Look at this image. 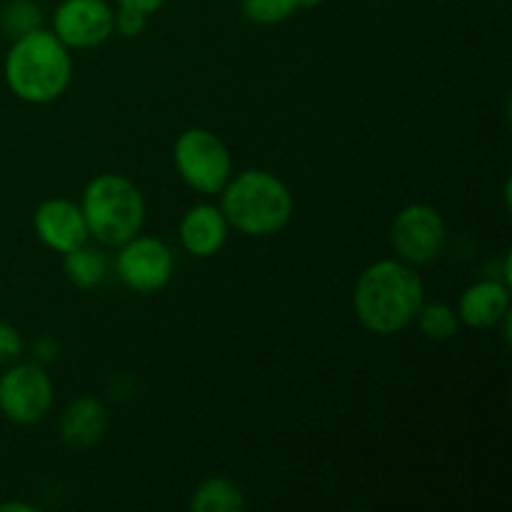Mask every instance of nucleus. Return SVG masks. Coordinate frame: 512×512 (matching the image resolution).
Wrapping results in <instances>:
<instances>
[{
    "mask_svg": "<svg viewBox=\"0 0 512 512\" xmlns=\"http://www.w3.org/2000/svg\"><path fill=\"white\" fill-rule=\"evenodd\" d=\"M423 300V280L410 265L380 260L360 275L355 288V313L373 333L393 335L413 323Z\"/></svg>",
    "mask_w": 512,
    "mask_h": 512,
    "instance_id": "obj_1",
    "label": "nucleus"
},
{
    "mask_svg": "<svg viewBox=\"0 0 512 512\" xmlns=\"http://www.w3.org/2000/svg\"><path fill=\"white\" fill-rule=\"evenodd\" d=\"M68 48L58 40V35L45 30L15 38L8 58H5V80L8 88L28 103H50L58 98L70 83Z\"/></svg>",
    "mask_w": 512,
    "mask_h": 512,
    "instance_id": "obj_2",
    "label": "nucleus"
},
{
    "mask_svg": "<svg viewBox=\"0 0 512 512\" xmlns=\"http://www.w3.org/2000/svg\"><path fill=\"white\" fill-rule=\"evenodd\" d=\"M223 190L225 220L243 233L273 235L293 218V195L273 173L248 170Z\"/></svg>",
    "mask_w": 512,
    "mask_h": 512,
    "instance_id": "obj_3",
    "label": "nucleus"
},
{
    "mask_svg": "<svg viewBox=\"0 0 512 512\" xmlns=\"http://www.w3.org/2000/svg\"><path fill=\"white\" fill-rule=\"evenodd\" d=\"M80 210L88 233L105 245H125L140 233L145 220L143 195L120 175H98L85 188Z\"/></svg>",
    "mask_w": 512,
    "mask_h": 512,
    "instance_id": "obj_4",
    "label": "nucleus"
},
{
    "mask_svg": "<svg viewBox=\"0 0 512 512\" xmlns=\"http://www.w3.org/2000/svg\"><path fill=\"white\" fill-rule=\"evenodd\" d=\"M175 165L188 185L200 193H220L230 180V155L218 135L190 128L175 143Z\"/></svg>",
    "mask_w": 512,
    "mask_h": 512,
    "instance_id": "obj_5",
    "label": "nucleus"
},
{
    "mask_svg": "<svg viewBox=\"0 0 512 512\" xmlns=\"http://www.w3.org/2000/svg\"><path fill=\"white\" fill-rule=\"evenodd\" d=\"M390 240L405 263H433L445 248L448 230L443 215L423 203H413L400 210L390 228Z\"/></svg>",
    "mask_w": 512,
    "mask_h": 512,
    "instance_id": "obj_6",
    "label": "nucleus"
},
{
    "mask_svg": "<svg viewBox=\"0 0 512 512\" xmlns=\"http://www.w3.org/2000/svg\"><path fill=\"white\" fill-rule=\"evenodd\" d=\"M53 405V383L38 365H18L0 378V410L15 423H38Z\"/></svg>",
    "mask_w": 512,
    "mask_h": 512,
    "instance_id": "obj_7",
    "label": "nucleus"
},
{
    "mask_svg": "<svg viewBox=\"0 0 512 512\" xmlns=\"http://www.w3.org/2000/svg\"><path fill=\"white\" fill-rule=\"evenodd\" d=\"M118 273L128 288L138 293H155L165 288L173 275V253L160 240L135 235L120 250Z\"/></svg>",
    "mask_w": 512,
    "mask_h": 512,
    "instance_id": "obj_8",
    "label": "nucleus"
},
{
    "mask_svg": "<svg viewBox=\"0 0 512 512\" xmlns=\"http://www.w3.org/2000/svg\"><path fill=\"white\" fill-rule=\"evenodd\" d=\"M113 33V10L103 0H65L55 13V35L65 48H93Z\"/></svg>",
    "mask_w": 512,
    "mask_h": 512,
    "instance_id": "obj_9",
    "label": "nucleus"
},
{
    "mask_svg": "<svg viewBox=\"0 0 512 512\" xmlns=\"http://www.w3.org/2000/svg\"><path fill=\"white\" fill-rule=\"evenodd\" d=\"M35 230L48 248L58 253H70L88 240V223L83 210L70 200H45L35 210Z\"/></svg>",
    "mask_w": 512,
    "mask_h": 512,
    "instance_id": "obj_10",
    "label": "nucleus"
},
{
    "mask_svg": "<svg viewBox=\"0 0 512 512\" xmlns=\"http://www.w3.org/2000/svg\"><path fill=\"white\" fill-rule=\"evenodd\" d=\"M228 238V220L213 205H195L180 223V240L195 258H210Z\"/></svg>",
    "mask_w": 512,
    "mask_h": 512,
    "instance_id": "obj_11",
    "label": "nucleus"
},
{
    "mask_svg": "<svg viewBox=\"0 0 512 512\" xmlns=\"http://www.w3.org/2000/svg\"><path fill=\"white\" fill-rule=\"evenodd\" d=\"M108 428V413L95 398H78L60 415V435L65 445L75 450H88L103 440Z\"/></svg>",
    "mask_w": 512,
    "mask_h": 512,
    "instance_id": "obj_12",
    "label": "nucleus"
},
{
    "mask_svg": "<svg viewBox=\"0 0 512 512\" xmlns=\"http://www.w3.org/2000/svg\"><path fill=\"white\" fill-rule=\"evenodd\" d=\"M510 293L495 280H483L465 290L460 298V318L470 328H493L510 313Z\"/></svg>",
    "mask_w": 512,
    "mask_h": 512,
    "instance_id": "obj_13",
    "label": "nucleus"
},
{
    "mask_svg": "<svg viewBox=\"0 0 512 512\" xmlns=\"http://www.w3.org/2000/svg\"><path fill=\"white\" fill-rule=\"evenodd\" d=\"M190 508L195 512H240L245 508V495L233 480L210 478L195 490Z\"/></svg>",
    "mask_w": 512,
    "mask_h": 512,
    "instance_id": "obj_14",
    "label": "nucleus"
},
{
    "mask_svg": "<svg viewBox=\"0 0 512 512\" xmlns=\"http://www.w3.org/2000/svg\"><path fill=\"white\" fill-rule=\"evenodd\" d=\"M65 255V273H68V280L78 288H95L105 280V273H108V263H105L103 255L98 250H90L85 245L70 250Z\"/></svg>",
    "mask_w": 512,
    "mask_h": 512,
    "instance_id": "obj_15",
    "label": "nucleus"
},
{
    "mask_svg": "<svg viewBox=\"0 0 512 512\" xmlns=\"http://www.w3.org/2000/svg\"><path fill=\"white\" fill-rule=\"evenodd\" d=\"M323 0H243V13L255 23H280L298 8H315Z\"/></svg>",
    "mask_w": 512,
    "mask_h": 512,
    "instance_id": "obj_16",
    "label": "nucleus"
},
{
    "mask_svg": "<svg viewBox=\"0 0 512 512\" xmlns=\"http://www.w3.org/2000/svg\"><path fill=\"white\" fill-rule=\"evenodd\" d=\"M418 323L423 330L425 338L433 340H448L458 333V315L453 313V308H448L445 303H430L418 310Z\"/></svg>",
    "mask_w": 512,
    "mask_h": 512,
    "instance_id": "obj_17",
    "label": "nucleus"
},
{
    "mask_svg": "<svg viewBox=\"0 0 512 512\" xmlns=\"http://www.w3.org/2000/svg\"><path fill=\"white\" fill-rule=\"evenodd\" d=\"M40 18H43V15H40V8L35 3H30V0H13V3L5 5L3 15H0L3 28L8 30L10 35H15V38L30 33V30H38Z\"/></svg>",
    "mask_w": 512,
    "mask_h": 512,
    "instance_id": "obj_18",
    "label": "nucleus"
},
{
    "mask_svg": "<svg viewBox=\"0 0 512 512\" xmlns=\"http://www.w3.org/2000/svg\"><path fill=\"white\" fill-rule=\"evenodd\" d=\"M145 18H148V15L138 13V10L120 8V13L113 18V25L118 28L120 35H125V38H135V35L143 33Z\"/></svg>",
    "mask_w": 512,
    "mask_h": 512,
    "instance_id": "obj_19",
    "label": "nucleus"
},
{
    "mask_svg": "<svg viewBox=\"0 0 512 512\" xmlns=\"http://www.w3.org/2000/svg\"><path fill=\"white\" fill-rule=\"evenodd\" d=\"M20 350H23V340H20L18 330L0 320V365L18 358Z\"/></svg>",
    "mask_w": 512,
    "mask_h": 512,
    "instance_id": "obj_20",
    "label": "nucleus"
},
{
    "mask_svg": "<svg viewBox=\"0 0 512 512\" xmlns=\"http://www.w3.org/2000/svg\"><path fill=\"white\" fill-rule=\"evenodd\" d=\"M120 8H130V10H138V13H155V10L163 5V0H118Z\"/></svg>",
    "mask_w": 512,
    "mask_h": 512,
    "instance_id": "obj_21",
    "label": "nucleus"
},
{
    "mask_svg": "<svg viewBox=\"0 0 512 512\" xmlns=\"http://www.w3.org/2000/svg\"><path fill=\"white\" fill-rule=\"evenodd\" d=\"M38 355L43 360H53L58 355V345L53 343V338H43L38 340Z\"/></svg>",
    "mask_w": 512,
    "mask_h": 512,
    "instance_id": "obj_22",
    "label": "nucleus"
},
{
    "mask_svg": "<svg viewBox=\"0 0 512 512\" xmlns=\"http://www.w3.org/2000/svg\"><path fill=\"white\" fill-rule=\"evenodd\" d=\"M8 510H20V512H33L30 505H23V503H5L0 505V512H8Z\"/></svg>",
    "mask_w": 512,
    "mask_h": 512,
    "instance_id": "obj_23",
    "label": "nucleus"
}]
</instances>
